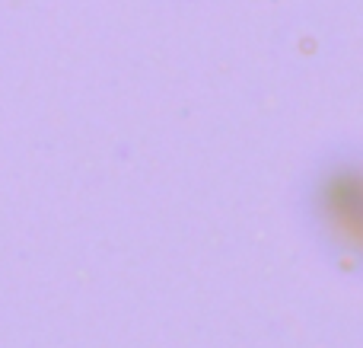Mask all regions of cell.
<instances>
[{
	"label": "cell",
	"instance_id": "cell-1",
	"mask_svg": "<svg viewBox=\"0 0 363 348\" xmlns=\"http://www.w3.org/2000/svg\"><path fill=\"white\" fill-rule=\"evenodd\" d=\"M306 211L319 236L354 262H363V160L325 163L306 189Z\"/></svg>",
	"mask_w": 363,
	"mask_h": 348
}]
</instances>
